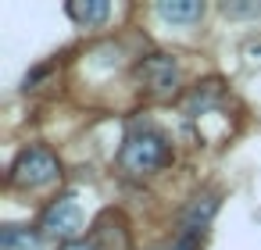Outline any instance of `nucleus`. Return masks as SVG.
<instances>
[{
    "instance_id": "11",
    "label": "nucleus",
    "mask_w": 261,
    "mask_h": 250,
    "mask_svg": "<svg viewBox=\"0 0 261 250\" xmlns=\"http://www.w3.org/2000/svg\"><path fill=\"white\" fill-rule=\"evenodd\" d=\"M61 250H97L93 243H86V239H72V243H65Z\"/></svg>"
},
{
    "instance_id": "10",
    "label": "nucleus",
    "mask_w": 261,
    "mask_h": 250,
    "mask_svg": "<svg viewBox=\"0 0 261 250\" xmlns=\"http://www.w3.org/2000/svg\"><path fill=\"white\" fill-rule=\"evenodd\" d=\"M172 250H200V232H179Z\"/></svg>"
},
{
    "instance_id": "1",
    "label": "nucleus",
    "mask_w": 261,
    "mask_h": 250,
    "mask_svg": "<svg viewBox=\"0 0 261 250\" xmlns=\"http://www.w3.org/2000/svg\"><path fill=\"white\" fill-rule=\"evenodd\" d=\"M168 161H172V147H168V140H165L158 129H133V132L125 136L122 150H118L122 172H129V175H136V179L161 172Z\"/></svg>"
},
{
    "instance_id": "2",
    "label": "nucleus",
    "mask_w": 261,
    "mask_h": 250,
    "mask_svg": "<svg viewBox=\"0 0 261 250\" xmlns=\"http://www.w3.org/2000/svg\"><path fill=\"white\" fill-rule=\"evenodd\" d=\"M58 175H61V164H58V157L47 147H25L15 157V164L8 172V182L18 186V189H43Z\"/></svg>"
},
{
    "instance_id": "5",
    "label": "nucleus",
    "mask_w": 261,
    "mask_h": 250,
    "mask_svg": "<svg viewBox=\"0 0 261 250\" xmlns=\"http://www.w3.org/2000/svg\"><path fill=\"white\" fill-rule=\"evenodd\" d=\"M154 15L168 25H193L204 18V4L200 0H158Z\"/></svg>"
},
{
    "instance_id": "9",
    "label": "nucleus",
    "mask_w": 261,
    "mask_h": 250,
    "mask_svg": "<svg viewBox=\"0 0 261 250\" xmlns=\"http://www.w3.org/2000/svg\"><path fill=\"white\" fill-rule=\"evenodd\" d=\"M222 15H225V18H261V4H257V0H250V4L225 0V4H222Z\"/></svg>"
},
{
    "instance_id": "3",
    "label": "nucleus",
    "mask_w": 261,
    "mask_h": 250,
    "mask_svg": "<svg viewBox=\"0 0 261 250\" xmlns=\"http://www.w3.org/2000/svg\"><path fill=\"white\" fill-rule=\"evenodd\" d=\"M136 82L154 97H168L179 86V61L168 54H150L136 65Z\"/></svg>"
},
{
    "instance_id": "12",
    "label": "nucleus",
    "mask_w": 261,
    "mask_h": 250,
    "mask_svg": "<svg viewBox=\"0 0 261 250\" xmlns=\"http://www.w3.org/2000/svg\"><path fill=\"white\" fill-rule=\"evenodd\" d=\"M254 54H261V43H257V47H254Z\"/></svg>"
},
{
    "instance_id": "6",
    "label": "nucleus",
    "mask_w": 261,
    "mask_h": 250,
    "mask_svg": "<svg viewBox=\"0 0 261 250\" xmlns=\"http://www.w3.org/2000/svg\"><path fill=\"white\" fill-rule=\"evenodd\" d=\"M215 211H218V197H215V193L193 197V200L186 204V211L179 214V229H182V232H204L207 221L215 218Z\"/></svg>"
},
{
    "instance_id": "8",
    "label": "nucleus",
    "mask_w": 261,
    "mask_h": 250,
    "mask_svg": "<svg viewBox=\"0 0 261 250\" xmlns=\"http://www.w3.org/2000/svg\"><path fill=\"white\" fill-rule=\"evenodd\" d=\"M0 250H43V236L25 225H4L0 229Z\"/></svg>"
},
{
    "instance_id": "7",
    "label": "nucleus",
    "mask_w": 261,
    "mask_h": 250,
    "mask_svg": "<svg viewBox=\"0 0 261 250\" xmlns=\"http://www.w3.org/2000/svg\"><path fill=\"white\" fill-rule=\"evenodd\" d=\"M65 15L83 25V29H93V25H104L108 15H111V4L108 0H72V4H65Z\"/></svg>"
},
{
    "instance_id": "4",
    "label": "nucleus",
    "mask_w": 261,
    "mask_h": 250,
    "mask_svg": "<svg viewBox=\"0 0 261 250\" xmlns=\"http://www.w3.org/2000/svg\"><path fill=\"white\" fill-rule=\"evenodd\" d=\"M40 229H43L47 236L61 239V246L72 243V239L79 236V229H83V211H79L75 197H58L54 204H47V211H43V218H40Z\"/></svg>"
}]
</instances>
